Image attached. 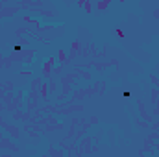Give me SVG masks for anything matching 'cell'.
I'll list each match as a JSON object with an SVG mask.
<instances>
[{"mask_svg": "<svg viewBox=\"0 0 159 157\" xmlns=\"http://www.w3.org/2000/svg\"><path fill=\"white\" fill-rule=\"evenodd\" d=\"M109 63H111V67H115V69H119V67H120L119 59H109Z\"/></svg>", "mask_w": 159, "mask_h": 157, "instance_id": "34", "label": "cell"}, {"mask_svg": "<svg viewBox=\"0 0 159 157\" xmlns=\"http://www.w3.org/2000/svg\"><path fill=\"white\" fill-rule=\"evenodd\" d=\"M43 83H44L43 76H34V78L30 79V83H28V91H39Z\"/></svg>", "mask_w": 159, "mask_h": 157, "instance_id": "10", "label": "cell"}, {"mask_svg": "<svg viewBox=\"0 0 159 157\" xmlns=\"http://www.w3.org/2000/svg\"><path fill=\"white\" fill-rule=\"evenodd\" d=\"M89 124L91 126H98L100 124V118L96 117V115H93V117H89Z\"/></svg>", "mask_w": 159, "mask_h": 157, "instance_id": "32", "label": "cell"}, {"mask_svg": "<svg viewBox=\"0 0 159 157\" xmlns=\"http://www.w3.org/2000/svg\"><path fill=\"white\" fill-rule=\"evenodd\" d=\"M0 150H6V152H9V154H17V152H20V146L6 135L4 139H0Z\"/></svg>", "mask_w": 159, "mask_h": 157, "instance_id": "2", "label": "cell"}, {"mask_svg": "<svg viewBox=\"0 0 159 157\" xmlns=\"http://www.w3.org/2000/svg\"><path fill=\"white\" fill-rule=\"evenodd\" d=\"M87 46H89V52H91V59H94V61H98V59H102L100 57V50H98V46L91 41V43H87Z\"/></svg>", "mask_w": 159, "mask_h": 157, "instance_id": "16", "label": "cell"}, {"mask_svg": "<svg viewBox=\"0 0 159 157\" xmlns=\"http://www.w3.org/2000/svg\"><path fill=\"white\" fill-rule=\"evenodd\" d=\"M4 133H6L11 141H15V142L20 139V128H19L17 124H9V122H7L6 128H4Z\"/></svg>", "mask_w": 159, "mask_h": 157, "instance_id": "3", "label": "cell"}, {"mask_svg": "<svg viewBox=\"0 0 159 157\" xmlns=\"http://www.w3.org/2000/svg\"><path fill=\"white\" fill-rule=\"evenodd\" d=\"M135 126H137L139 129H150V124H148V122H144V120H141V118H137V120H135Z\"/></svg>", "mask_w": 159, "mask_h": 157, "instance_id": "27", "label": "cell"}, {"mask_svg": "<svg viewBox=\"0 0 159 157\" xmlns=\"http://www.w3.org/2000/svg\"><path fill=\"white\" fill-rule=\"evenodd\" d=\"M152 117H157L159 118V107H154V109H152Z\"/></svg>", "mask_w": 159, "mask_h": 157, "instance_id": "36", "label": "cell"}, {"mask_svg": "<svg viewBox=\"0 0 159 157\" xmlns=\"http://www.w3.org/2000/svg\"><path fill=\"white\" fill-rule=\"evenodd\" d=\"M22 115H24V111H22V109H17V111H15V113L11 115V118H13L15 122H19V120L22 122Z\"/></svg>", "mask_w": 159, "mask_h": 157, "instance_id": "30", "label": "cell"}, {"mask_svg": "<svg viewBox=\"0 0 159 157\" xmlns=\"http://www.w3.org/2000/svg\"><path fill=\"white\" fill-rule=\"evenodd\" d=\"M65 79H67L74 89H78V87H80V76L74 72V70H72V72H69V74H65Z\"/></svg>", "mask_w": 159, "mask_h": 157, "instance_id": "15", "label": "cell"}, {"mask_svg": "<svg viewBox=\"0 0 159 157\" xmlns=\"http://www.w3.org/2000/svg\"><path fill=\"white\" fill-rule=\"evenodd\" d=\"M115 34H117V37H119L120 41H124V32H122V30H117Z\"/></svg>", "mask_w": 159, "mask_h": 157, "instance_id": "35", "label": "cell"}, {"mask_svg": "<svg viewBox=\"0 0 159 157\" xmlns=\"http://www.w3.org/2000/svg\"><path fill=\"white\" fill-rule=\"evenodd\" d=\"M15 44H17V46H20V48H32L34 41L30 39V37H20V39H17Z\"/></svg>", "mask_w": 159, "mask_h": 157, "instance_id": "19", "label": "cell"}, {"mask_svg": "<svg viewBox=\"0 0 159 157\" xmlns=\"http://www.w3.org/2000/svg\"><path fill=\"white\" fill-rule=\"evenodd\" d=\"M157 102H159V89L152 87V91H150V104H152V107H156Z\"/></svg>", "mask_w": 159, "mask_h": 157, "instance_id": "22", "label": "cell"}, {"mask_svg": "<svg viewBox=\"0 0 159 157\" xmlns=\"http://www.w3.org/2000/svg\"><path fill=\"white\" fill-rule=\"evenodd\" d=\"M83 11H85L87 15L93 13V2H91V0H85V4H83Z\"/></svg>", "mask_w": 159, "mask_h": 157, "instance_id": "28", "label": "cell"}, {"mask_svg": "<svg viewBox=\"0 0 159 157\" xmlns=\"http://www.w3.org/2000/svg\"><path fill=\"white\" fill-rule=\"evenodd\" d=\"M22 20H24L26 24H32V26L35 28V32H39L41 26H43V24H41V20L37 19V17L34 19V17H30V15H22Z\"/></svg>", "mask_w": 159, "mask_h": 157, "instance_id": "13", "label": "cell"}, {"mask_svg": "<svg viewBox=\"0 0 159 157\" xmlns=\"http://www.w3.org/2000/svg\"><path fill=\"white\" fill-rule=\"evenodd\" d=\"M46 154H48V157H65V150H63V148H57V146H54V144H50V146L46 148Z\"/></svg>", "mask_w": 159, "mask_h": 157, "instance_id": "11", "label": "cell"}, {"mask_svg": "<svg viewBox=\"0 0 159 157\" xmlns=\"http://www.w3.org/2000/svg\"><path fill=\"white\" fill-rule=\"evenodd\" d=\"M56 59H57V63H59L61 67H69V65H72V63L69 61V57H67L63 46H57V50H56Z\"/></svg>", "mask_w": 159, "mask_h": 157, "instance_id": "6", "label": "cell"}, {"mask_svg": "<svg viewBox=\"0 0 159 157\" xmlns=\"http://www.w3.org/2000/svg\"><path fill=\"white\" fill-rule=\"evenodd\" d=\"M30 13H35V15H39L43 19H52V17H56V13L52 11V9H30Z\"/></svg>", "mask_w": 159, "mask_h": 157, "instance_id": "14", "label": "cell"}, {"mask_svg": "<svg viewBox=\"0 0 159 157\" xmlns=\"http://www.w3.org/2000/svg\"><path fill=\"white\" fill-rule=\"evenodd\" d=\"M83 89H85L87 98H91V96H94V94H96V89L93 87V83H89V85H87V87H83Z\"/></svg>", "mask_w": 159, "mask_h": 157, "instance_id": "26", "label": "cell"}, {"mask_svg": "<svg viewBox=\"0 0 159 157\" xmlns=\"http://www.w3.org/2000/svg\"><path fill=\"white\" fill-rule=\"evenodd\" d=\"M15 57L17 63H22V65H34V57L37 56V50L35 48H20V46H13L9 50Z\"/></svg>", "mask_w": 159, "mask_h": 157, "instance_id": "1", "label": "cell"}, {"mask_svg": "<svg viewBox=\"0 0 159 157\" xmlns=\"http://www.w3.org/2000/svg\"><path fill=\"white\" fill-rule=\"evenodd\" d=\"M39 94H41V100H50V92H48V81H44L39 89Z\"/></svg>", "mask_w": 159, "mask_h": 157, "instance_id": "21", "label": "cell"}, {"mask_svg": "<svg viewBox=\"0 0 159 157\" xmlns=\"http://www.w3.org/2000/svg\"><path fill=\"white\" fill-rule=\"evenodd\" d=\"M63 129H65V122L46 124V126H44V135H46V133H54V131H63Z\"/></svg>", "mask_w": 159, "mask_h": 157, "instance_id": "12", "label": "cell"}, {"mask_svg": "<svg viewBox=\"0 0 159 157\" xmlns=\"http://www.w3.org/2000/svg\"><path fill=\"white\" fill-rule=\"evenodd\" d=\"M148 78H150V81H152L154 89H159V78H157V76H156V74H150Z\"/></svg>", "mask_w": 159, "mask_h": 157, "instance_id": "31", "label": "cell"}, {"mask_svg": "<svg viewBox=\"0 0 159 157\" xmlns=\"http://www.w3.org/2000/svg\"><path fill=\"white\" fill-rule=\"evenodd\" d=\"M63 69H65V67H61V65L57 63V65L52 69V74H61V72H63Z\"/></svg>", "mask_w": 159, "mask_h": 157, "instance_id": "33", "label": "cell"}, {"mask_svg": "<svg viewBox=\"0 0 159 157\" xmlns=\"http://www.w3.org/2000/svg\"><path fill=\"white\" fill-rule=\"evenodd\" d=\"M2 20H4V19H2V15H0V22H2Z\"/></svg>", "mask_w": 159, "mask_h": 157, "instance_id": "42", "label": "cell"}, {"mask_svg": "<svg viewBox=\"0 0 159 157\" xmlns=\"http://www.w3.org/2000/svg\"><path fill=\"white\" fill-rule=\"evenodd\" d=\"M19 11H20V7L17 6V4H7L2 11H0V15H2V19H13V17H17L19 15Z\"/></svg>", "mask_w": 159, "mask_h": 157, "instance_id": "5", "label": "cell"}, {"mask_svg": "<svg viewBox=\"0 0 159 157\" xmlns=\"http://www.w3.org/2000/svg\"><path fill=\"white\" fill-rule=\"evenodd\" d=\"M2 57H4V54H2V52H0V59H2Z\"/></svg>", "mask_w": 159, "mask_h": 157, "instance_id": "41", "label": "cell"}, {"mask_svg": "<svg viewBox=\"0 0 159 157\" xmlns=\"http://www.w3.org/2000/svg\"><path fill=\"white\" fill-rule=\"evenodd\" d=\"M135 107H137V113H139V118H141V120H144V122H148V124H152V122L156 120V118L146 111V107H144V102H143V100H139V102L135 104Z\"/></svg>", "mask_w": 159, "mask_h": 157, "instance_id": "4", "label": "cell"}, {"mask_svg": "<svg viewBox=\"0 0 159 157\" xmlns=\"http://www.w3.org/2000/svg\"><path fill=\"white\" fill-rule=\"evenodd\" d=\"M28 32H30V28H28V26H19V28L15 30V37H17V39L26 37V35H28Z\"/></svg>", "mask_w": 159, "mask_h": 157, "instance_id": "23", "label": "cell"}, {"mask_svg": "<svg viewBox=\"0 0 159 157\" xmlns=\"http://www.w3.org/2000/svg\"><path fill=\"white\" fill-rule=\"evenodd\" d=\"M41 157H48V154H46V152H44V154H43V155H41Z\"/></svg>", "mask_w": 159, "mask_h": 157, "instance_id": "40", "label": "cell"}, {"mask_svg": "<svg viewBox=\"0 0 159 157\" xmlns=\"http://www.w3.org/2000/svg\"><path fill=\"white\" fill-rule=\"evenodd\" d=\"M81 48H83V43H81L80 39H74L72 43H70V52H72V54H76V56H80Z\"/></svg>", "mask_w": 159, "mask_h": 157, "instance_id": "18", "label": "cell"}, {"mask_svg": "<svg viewBox=\"0 0 159 157\" xmlns=\"http://www.w3.org/2000/svg\"><path fill=\"white\" fill-rule=\"evenodd\" d=\"M2 85H4V91H6V92H15V91H17L15 83H13V81H9V79L2 81Z\"/></svg>", "mask_w": 159, "mask_h": 157, "instance_id": "24", "label": "cell"}, {"mask_svg": "<svg viewBox=\"0 0 159 157\" xmlns=\"http://www.w3.org/2000/svg\"><path fill=\"white\" fill-rule=\"evenodd\" d=\"M109 6H111V0H98V2L94 4V9H96V11H106Z\"/></svg>", "mask_w": 159, "mask_h": 157, "instance_id": "20", "label": "cell"}, {"mask_svg": "<svg viewBox=\"0 0 159 157\" xmlns=\"http://www.w3.org/2000/svg\"><path fill=\"white\" fill-rule=\"evenodd\" d=\"M154 19L159 20V7H154Z\"/></svg>", "mask_w": 159, "mask_h": 157, "instance_id": "37", "label": "cell"}, {"mask_svg": "<svg viewBox=\"0 0 159 157\" xmlns=\"http://www.w3.org/2000/svg\"><path fill=\"white\" fill-rule=\"evenodd\" d=\"M93 87L96 89V94H98V96H104L106 91H107V81H106V79H96V81L93 83Z\"/></svg>", "mask_w": 159, "mask_h": 157, "instance_id": "9", "label": "cell"}, {"mask_svg": "<svg viewBox=\"0 0 159 157\" xmlns=\"http://www.w3.org/2000/svg\"><path fill=\"white\" fill-rule=\"evenodd\" d=\"M83 4H85V0H78V2H76V6H78L80 9H83Z\"/></svg>", "mask_w": 159, "mask_h": 157, "instance_id": "38", "label": "cell"}, {"mask_svg": "<svg viewBox=\"0 0 159 157\" xmlns=\"http://www.w3.org/2000/svg\"><path fill=\"white\" fill-rule=\"evenodd\" d=\"M109 67H111V63H109V61H94V67H93V69H94L98 74H102V72H104V70H107Z\"/></svg>", "mask_w": 159, "mask_h": 157, "instance_id": "17", "label": "cell"}, {"mask_svg": "<svg viewBox=\"0 0 159 157\" xmlns=\"http://www.w3.org/2000/svg\"><path fill=\"white\" fill-rule=\"evenodd\" d=\"M56 91H57V81H56V79H50V81H48V92H50V96H52Z\"/></svg>", "mask_w": 159, "mask_h": 157, "instance_id": "25", "label": "cell"}, {"mask_svg": "<svg viewBox=\"0 0 159 157\" xmlns=\"http://www.w3.org/2000/svg\"><path fill=\"white\" fill-rule=\"evenodd\" d=\"M80 57H83V59L91 57V52H89V46H87V44H83V48H81V52H80Z\"/></svg>", "mask_w": 159, "mask_h": 157, "instance_id": "29", "label": "cell"}, {"mask_svg": "<svg viewBox=\"0 0 159 157\" xmlns=\"http://www.w3.org/2000/svg\"><path fill=\"white\" fill-rule=\"evenodd\" d=\"M85 98H87V94H85V89H81V87L74 89V91H72V94H70V100H72L74 104H81Z\"/></svg>", "mask_w": 159, "mask_h": 157, "instance_id": "8", "label": "cell"}, {"mask_svg": "<svg viewBox=\"0 0 159 157\" xmlns=\"http://www.w3.org/2000/svg\"><path fill=\"white\" fill-rule=\"evenodd\" d=\"M0 117H2V113H0Z\"/></svg>", "mask_w": 159, "mask_h": 157, "instance_id": "43", "label": "cell"}, {"mask_svg": "<svg viewBox=\"0 0 159 157\" xmlns=\"http://www.w3.org/2000/svg\"><path fill=\"white\" fill-rule=\"evenodd\" d=\"M0 157H15V155H13V154H9V152H4Z\"/></svg>", "mask_w": 159, "mask_h": 157, "instance_id": "39", "label": "cell"}, {"mask_svg": "<svg viewBox=\"0 0 159 157\" xmlns=\"http://www.w3.org/2000/svg\"><path fill=\"white\" fill-rule=\"evenodd\" d=\"M59 87H61V94H63L65 98H70V94H72L74 87L65 79V76H61V78H59Z\"/></svg>", "mask_w": 159, "mask_h": 157, "instance_id": "7", "label": "cell"}]
</instances>
